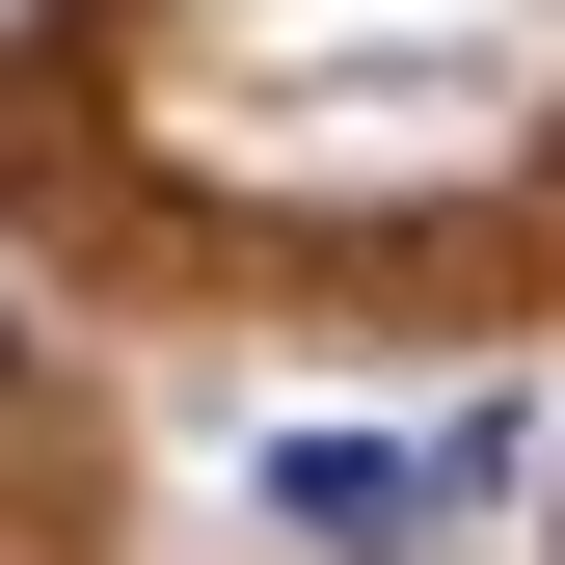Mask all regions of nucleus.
Masks as SVG:
<instances>
[{"label": "nucleus", "mask_w": 565, "mask_h": 565, "mask_svg": "<svg viewBox=\"0 0 565 565\" xmlns=\"http://www.w3.org/2000/svg\"><path fill=\"white\" fill-rule=\"evenodd\" d=\"M54 54H82V0H0V82H54Z\"/></svg>", "instance_id": "1"}, {"label": "nucleus", "mask_w": 565, "mask_h": 565, "mask_svg": "<svg viewBox=\"0 0 565 565\" xmlns=\"http://www.w3.org/2000/svg\"><path fill=\"white\" fill-rule=\"evenodd\" d=\"M0 350H28V323H0Z\"/></svg>", "instance_id": "2"}, {"label": "nucleus", "mask_w": 565, "mask_h": 565, "mask_svg": "<svg viewBox=\"0 0 565 565\" xmlns=\"http://www.w3.org/2000/svg\"><path fill=\"white\" fill-rule=\"evenodd\" d=\"M0 565H28V539H0Z\"/></svg>", "instance_id": "3"}]
</instances>
